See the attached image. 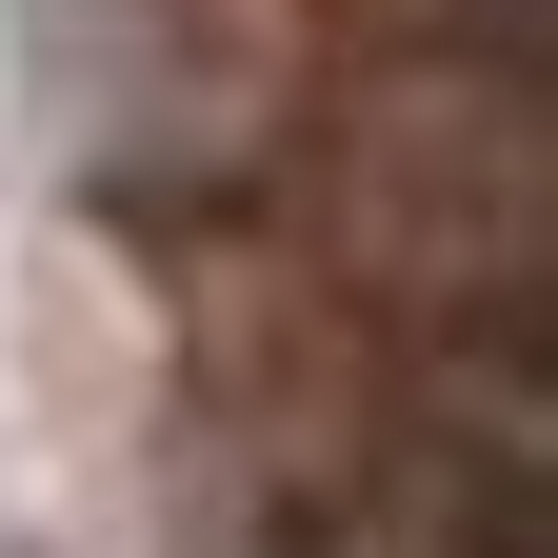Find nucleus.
<instances>
[{"label":"nucleus","instance_id":"1","mask_svg":"<svg viewBox=\"0 0 558 558\" xmlns=\"http://www.w3.org/2000/svg\"><path fill=\"white\" fill-rule=\"evenodd\" d=\"M319 220H339V259H360V279H399V300H439V319L538 339V259H558V140H538V100H519V60L339 100Z\"/></svg>","mask_w":558,"mask_h":558},{"label":"nucleus","instance_id":"2","mask_svg":"<svg viewBox=\"0 0 558 558\" xmlns=\"http://www.w3.org/2000/svg\"><path fill=\"white\" fill-rule=\"evenodd\" d=\"M0 558H40V538H0Z\"/></svg>","mask_w":558,"mask_h":558}]
</instances>
